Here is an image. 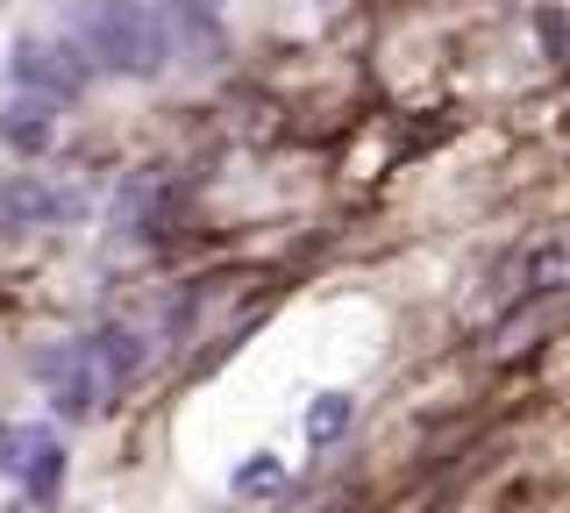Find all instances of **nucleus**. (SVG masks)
Masks as SVG:
<instances>
[{"instance_id": "nucleus-3", "label": "nucleus", "mask_w": 570, "mask_h": 513, "mask_svg": "<svg viewBox=\"0 0 570 513\" xmlns=\"http://www.w3.org/2000/svg\"><path fill=\"white\" fill-rule=\"evenodd\" d=\"M0 471L14 477V485H29V500H58L65 485V442L58 428H0Z\"/></svg>"}, {"instance_id": "nucleus-1", "label": "nucleus", "mask_w": 570, "mask_h": 513, "mask_svg": "<svg viewBox=\"0 0 570 513\" xmlns=\"http://www.w3.org/2000/svg\"><path fill=\"white\" fill-rule=\"evenodd\" d=\"M71 43L86 50V65H100L115 79H150L171 58L165 14L142 8V0H79L71 8Z\"/></svg>"}, {"instance_id": "nucleus-5", "label": "nucleus", "mask_w": 570, "mask_h": 513, "mask_svg": "<svg viewBox=\"0 0 570 513\" xmlns=\"http://www.w3.org/2000/svg\"><path fill=\"white\" fill-rule=\"evenodd\" d=\"M157 14H165L171 50H186V58H222V29H214L207 0H171V8H157Z\"/></svg>"}, {"instance_id": "nucleus-7", "label": "nucleus", "mask_w": 570, "mask_h": 513, "mask_svg": "<svg viewBox=\"0 0 570 513\" xmlns=\"http://www.w3.org/2000/svg\"><path fill=\"white\" fill-rule=\"evenodd\" d=\"M0 144H14V150H43V144H50V108H36V100L8 108V115H0Z\"/></svg>"}, {"instance_id": "nucleus-9", "label": "nucleus", "mask_w": 570, "mask_h": 513, "mask_svg": "<svg viewBox=\"0 0 570 513\" xmlns=\"http://www.w3.org/2000/svg\"><path fill=\"white\" fill-rule=\"evenodd\" d=\"M350 428V393H321L314 399V414H307V435H314V450H328L335 435Z\"/></svg>"}, {"instance_id": "nucleus-2", "label": "nucleus", "mask_w": 570, "mask_h": 513, "mask_svg": "<svg viewBox=\"0 0 570 513\" xmlns=\"http://www.w3.org/2000/svg\"><path fill=\"white\" fill-rule=\"evenodd\" d=\"M14 86L36 108H79L86 100V50L65 37H22L14 43Z\"/></svg>"}, {"instance_id": "nucleus-8", "label": "nucleus", "mask_w": 570, "mask_h": 513, "mask_svg": "<svg viewBox=\"0 0 570 513\" xmlns=\"http://www.w3.org/2000/svg\"><path fill=\"white\" fill-rule=\"evenodd\" d=\"M8 200H14V207H8L14 221H71V215H79V207H71L65 193H50V186H14Z\"/></svg>"}, {"instance_id": "nucleus-4", "label": "nucleus", "mask_w": 570, "mask_h": 513, "mask_svg": "<svg viewBox=\"0 0 570 513\" xmlns=\"http://www.w3.org/2000/svg\"><path fill=\"white\" fill-rule=\"evenodd\" d=\"M43 393L58 399V414L65 421H79V414H94V399H100V371H94V349H58V357H43Z\"/></svg>"}, {"instance_id": "nucleus-6", "label": "nucleus", "mask_w": 570, "mask_h": 513, "mask_svg": "<svg viewBox=\"0 0 570 513\" xmlns=\"http://www.w3.org/2000/svg\"><path fill=\"white\" fill-rule=\"evenodd\" d=\"M86 349H94L100 385H115V393H121V385H129L136 371H142V343H136V328H115V322H107V328L86 335Z\"/></svg>"}]
</instances>
